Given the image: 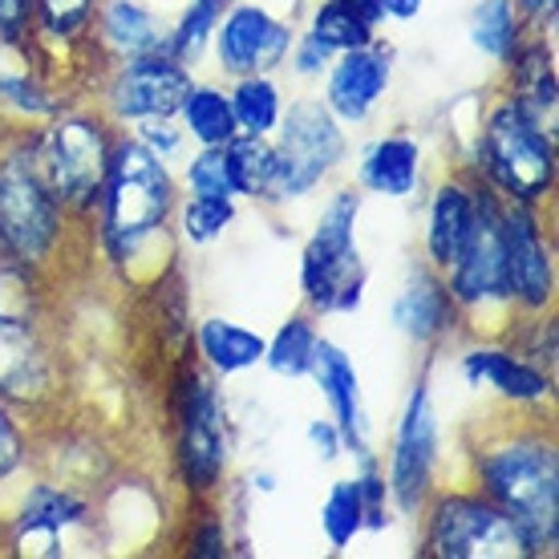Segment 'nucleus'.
<instances>
[{
  "label": "nucleus",
  "mask_w": 559,
  "mask_h": 559,
  "mask_svg": "<svg viewBox=\"0 0 559 559\" xmlns=\"http://www.w3.org/2000/svg\"><path fill=\"white\" fill-rule=\"evenodd\" d=\"M227 170H231V191L236 199H252L267 203L272 199V179H276V151L272 139H252V134H236L224 146Z\"/></svg>",
  "instance_id": "obj_32"
},
{
  "label": "nucleus",
  "mask_w": 559,
  "mask_h": 559,
  "mask_svg": "<svg viewBox=\"0 0 559 559\" xmlns=\"http://www.w3.org/2000/svg\"><path fill=\"white\" fill-rule=\"evenodd\" d=\"M170 430H175V471L191 499H215L231 466L227 406L219 378L199 357L179 365L170 385Z\"/></svg>",
  "instance_id": "obj_8"
},
{
  "label": "nucleus",
  "mask_w": 559,
  "mask_h": 559,
  "mask_svg": "<svg viewBox=\"0 0 559 559\" xmlns=\"http://www.w3.org/2000/svg\"><path fill=\"white\" fill-rule=\"evenodd\" d=\"M215 4H219V9H227V4H231V0H215Z\"/></svg>",
  "instance_id": "obj_49"
},
{
  "label": "nucleus",
  "mask_w": 559,
  "mask_h": 559,
  "mask_svg": "<svg viewBox=\"0 0 559 559\" xmlns=\"http://www.w3.org/2000/svg\"><path fill=\"white\" fill-rule=\"evenodd\" d=\"M321 535L333 556L349 551L365 535V503H361L357 475L336 478L333 487H329V495L321 499Z\"/></svg>",
  "instance_id": "obj_33"
},
{
  "label": "nucleus",
  "mask_w": 559,
  "mask_h": 559,
  "mask_svg": "<svg viewBox=\"0 0 559 559\" xmlns=\"http://www.w3.org/2000/svg\"><path fill=\"white\" fill-rule=\"evenodd\" d=\"M305 438H308V450L317 454V462H321V466H333V462L345 454V438H341V430H336V421L329 418V414L308 421Z\"/></svg>",
  "instance_id": "obj_44"
},
{
  "label": "nucleus",
  "mask_w": 559,
  "mask_h": 559,
  "mask_svg": "<svg viewBox=\"0 0 559 559\" xmlns=\"http://www.w3.org/2000/svg\"><path fill=\"white\" fill-rule=\"evenodd\" d=\"M33 130L37 127H13L0 134V260L53 280L82 224L45 179Z\"/></svg>",
  "instance_id": "obj_3"
},
{
  "label": "nucleus",
  "mask_w": 559,
  "mask_h": 559,
  "mask_svg": "<svg viewBox=\"0 0 559 559\" xmlns=\"http://www.w3.org/2000/svg\"><path fill=\"white\" fill-rule=\"evenodd\" d=\"M381 9H385V21H414L421 16L426 0H381Z\"/></svg>",
  "instance_id": "obj_46"
},
{
  "label": "nucleus",
  "mask_w": 559,
  "mask_h": 559,
  "mask_svg": "<svg viewBox=\"0 0 559 559\" xmlns=\"http://www.w3.org/2000/svg\"><path fill=\"white\" fill-rule=\"evenodd\" d=\"M98 4L102 0H37V16H33V53H37V49H57V53L85 49Z\"/></svg>",
  "instance_id": "obj_30"
},
{
  "label": "nucleus",
  "mask_w": 559,
  "mask_h": 559,
  "mask_svg": "<svg viewBox=\"0 0 559 559\" xmlns=\"http://www.w3.org/2000/svg\"><path fill=\"white\" fill-rule=\"evenodd\" d=\"M305 33H312V37H317L321 45H329L333 53H349V49L373 45L381 37V28L361 21L345 0H317V9H312V16H308Z\"/></svg>",
  "instance_id": "obj_36"
},
{
  "label": "nucleus",
  "mask_w": 559,
  "mask_h": 559,
  "mask_svg": "<svg viewBox=\"0 0 559 559\" xmlns=\"http://www.w3.org/2000/svg\"><path fill=\"white\" fill-rule=\"evenodd\" d=\"M478 182V179H475ZM503 199L478 182V219L466 248L442 272L447 288L459 305L462 333L503 336L515 321V296L507 272V239H503Z\"/></svg>",
  "instance_id": "obj_9"
},
{
  "label": "nucleus",
  "mask_w": 559,
  "mask_h": 559,
  "mask_svg": "<svg viewBox=\"0 0 559 559\" xmlns=\"http://www.w3.org/2000/svg\"><path fill=\"white\" fill-rule=\"evenodd\" d=\"M236 219H239V199L231 195H179V207H175L179 236L191 248H207L215 239H224Z\"/></svg>",
  "instance_id": "obj_35"
},
{
  "label": "nucleus",
  "mask_w": 559,
  "mask_h": 559,
  "mask_svg": "<svg viewBox=\"0 0 559 559\" xmlns=\"http://www.w3.org/2000/svg\"><path fill=\"white\" fill-rule=\"evenodd\" d=\"M527 33L532 28H527L515 0H478L466 16V37L475 45V53L495 61V66H507Z\"/></svg>",
  "instance_id": "obj_27"
},
{
  "label": "nucleus",
  "mask_w": 559,
  "mask_h": 559,
  "mask_svg": "<svg viewBox=\"0 0 559 559\" xmlns=\"http://www.w3.org/2000/svg\"><path fill=\"white\" fill-rule=\"evenodd\" d=\"M130 134H134L151 154H158L163 163L179 158L182 146H187V134H182L179 118H146V122H134Z\"/></svg>",
  "instance_id": "obj_42"
},
{
  "label": "nucleus",
  "mask_w": 559,
  "mask_h": 559,
  "mask_svg": "<svg viewBox=\"0 0 559 559\" xmlns=\"http://www.w3.org/2000/svg\"><path fill=\"white\" fill-rule=\"evenodd\" d=\"M478 219V182L466 170H450L447 179L430 191L426 207V239H421V260L438 272H447L462 255L466 239Z\"/></svg>",
  "instance_id": "obj_20"
},
{
  "label": "nucleus",
  "mask_w": 559,
  "mask_h": 559,
  "mask_svg": "<svg viewBox=\"0 0 559 559\" xmlns=\"http://www.w3.org/2000/svg\"><path fill=\"white\" fill-rule=\"evenodd\" d=\"M45 288L49 280L0 260V397L21 414H41L66 381Z\"/></svg>",
  "instance_id": "obj_4"
},
{
  "label": "nucleus",
  "mask_w": 559,
  "mask_h": 559,
  "mask_svg": "<svg viewBox=\"0 0 559 559\" xmlns=\"http://www.w3.org/2000/svg\"><path fill=\"white\" fill-rule=\"evenodd\" d=\"M333 49L329 45H321L312 33H296L293 49H288V70L300 78V82H321L324 73H329V66H333Z\"/></svg>",
  "instance_id": "obj_43"
},
{
  "label": "nucleus",
  "mask_w": 559,
  "mask_h": 559,
  "mask_svg": "<svg viewBox=\"0 0 559 559\" xmlns=\"http://www.w3.org/2000/svg\"><path fill=\"white\" fill-rule=\"evenodd\" d=\"M390 324L406 336L414 349L430 353V357L447 345L450 336H459L462 317H459L454 296H450V288H447V276H442L438 267L426 264V260H418V264L406 272L397 296H393Z\"/></svg>",
  "instance_id": "obj_19"
},
{
  "label": "nucleus",
  "mask_w": 559,
  "mask_h": 559,
  "mask_svg": "<svg viewBox=\"0 0 559 559\" xmlns=\"http://www.w3.org/2000/svg\"><path fill=\"white\" fill-rule=\"evenodd\" d=\"M224 9L215 0H187L182 13L167 25V49L175 61H182L187 70H195L199 61L211 53V37H215V25H219Z\"/></svg>",
  "instance_id": "obj_34"
},
{
  "label": "nucleus",
  "mask_w": 559,
  "mask_h": 559,
  "mask_svg": "<svg viewBox=\"0 0 559 559\" xmlns=\"http://www.w3.org/2000/svg\"><path fill=\"white\" fill-rule=\"evenodd\" d=\"M33 16L37 0H0V45L13 53H33Z\"/></svg>",
  "instance_id": "obj_41"
},
{
  "label": "nucleus",
  "mask_w": 559,
  "mask_h": 559,
  "mask_svg": "<svg viewBox=\"0 0 559 559\" xmlns=\"http://www.w3.org/2000/svg\"><path fill=\"white\" fill-rule=\"evenodd\" d=\"M272 151H276V179L267 203H296L321 191L333 179V170L345 167L349 134L321 102V94H296L284 102Z\"/></svg>",
  "instance_id": "obj_10"
},
{
  "label": "nucleus",
  "mask_w": 559,
  "mask_h": 559,
  "mask_svg": "<svg viewBox=\"0 0 559 559\" xmlns=\"http://www.w3.org/2000/svg\"><path fill=\"white\" fill-rule=\"evenodd\" d=\"M182 195H231V170H227L224 146H195V154L187 158L179 179Z\"/></svg>",
  "instance_id": "obj_38"
},
{
  "label": "nucleus",
  "mask_w": 559,
  "mask_h": 559,
  "mask_svg": "<svg viewBox=\"0 0 559 559\" xmlns=\"http://www.w3.org/2000/svg\"><path fill=\"white\" fill-rule=\"evenodd\" d=\"M459 373L471 390H487L511 409L539 414L556 406V373L527 361L503 336H483L475 345H466L459 353Z\"/></svg>",
  "instance_id": "obj_17"
},
{
  "label": "nucleus",
  "mask_w": 559,
  "mask_h": 559,
  "mask_svg": "<svg viewBox=\"0 0 559 559\" xmlns=\"http://www.w3.org/2000/svg\"><path fill=\"white\" fill-rule=\"evenodd\" d=\"M515 4H519V13H523V21H527V28H532V33H544V37H551L559 0H515Z\"/></svg>",
  "instance_id": "obj_45"
},
{
  "label": "nucleus",
  "mask_w": 559,
  "mask_h": 559,
  "mask_svg": "<svg viewBox=\"0 0 559 559\" xmlns=\"http://www.w3.org/2000/svg\"><path fill=\"white\" fill-rule=\"evenodd\" d=\"M321 82V102L333 110L336 122L341 127H365L393 90V49L378 37L373 45L336 53Z\"/></svg>",
  "instance_id": "obj_18"
},
{
  "label": "nucleus",
  "mask_w": 559,
  "mask_h": 559,
  "mask_svg": "<svg viewBox=\"0 0 559 559\" xmlns=\"http://www.w3.org/2000/svg\"><path fill=\"white\" fill-rule=\"evenodd\" d=\"M462 170L490 187L503 203L544 207L556 199L559 182L556 130L499 90V98H490L487 110L478 114Z\"/></svg>",
  "instance_id": "obj_5"
},
{
  "label": "nucleus",
  "mask_w": 559,
  "mask_h": 559,
  "mask_svg": "<svg viewBox=\"0 0 559 559\" xmlns=\"http://www.w3.org/2000/svg\"><path fill=\"white\" fill-rule=\"evenodd\" d=\"M321 317H312L308 308L293 312L280 324L276 333L267 336L264 345V365L284 381H305L317 361V345H321Z\"/></svg>",
  "instance_id": "obj_29"
},
{
  "label": "nucleus",
  "mask_w": 559,
  "mask_h": 559,
  "mask_svg": "<svg viewBox=\"0 0 559 559\" xmlns=\"http://www.w3.org/2000/svg\"><path fill=\"white\" fill-rule=\"evenodd\" d=\"M179 179L170 163L151 154L130 130H118L110 154V170L102 182L94 207V248L118 276L139 280L146 255L167 243L175 207H179Z\"/></svg>",
  "instance_id": "obj_2"
},
{
  "label": "nucleus",
  "mask_w": 559,
  "mask_h": 559,
  "mask_svg": "<svg viewBox=\"0 0 559 559\" xmlns=\"http://www.w3.org/2000/svg\"><path fill=\"white\" fill-rule=\"evenodd\" d=\"M345 4H349L361 21H369L373 28H385V9H381V0H345Z\"/></svg>",
  "instance_id": "obj_47"
},
{
  "label": "nucleus",
  "mask_w": 559,
  "mask_h": 559,
  "mask_svg": "<svg viewBox=\"0 0 559 559\" xmlns=\"http://www.w3.org/2000/svg\"><path fill=\"white\" fill-rule=\"evenodd\" d=\"M0 106L9 110L16 127H41L70 98L57 90L41 70H0Z\"/></svg>",
  "instance_id": "obj_31"
},
{
  "label": "nucleus",
  "mask_w": 559,
  "mask_h": 559,
  "mask_svg": "<svg viewBox=\"0 0 559 559\" xmlns=\"http://www.w3.org/2000/svg\"><path fill=\"white\" fill-rule=\"evenodd\" d=\"M94 499L73 483L41 478L21 495L16 511L9 515V547L16 556L57 559L70 551V539L94 527Z\"/></svg>",
  "instance_id": "obj_14"
},
{
  "label": "nucleus",
  "mask_w": 559,
  "mask_h": 559,
  "mask_svg": "<svg viewBox=\"0 0 559 559\" xmlns=\"http://www.w3.org/2000/svg\"><path fill=\"white\" fill-rule=\"evenodd\" d=\"M33 139H37V163H41L53 195L66 203V211L78 224H90L106 170H110L118 127L98 106L70 102L49 122L33 130Z\"/></svg>",
  "instance_id": "obj_7"
},
{
  "label": "nucleus",
  "mask_w": 559,
  "mask_h": 559,
  "mask_svg": "<svg viewBox=\"0 0 559 559\" xmlns=\"http://www.w3.org/2000/svg\"><path fill=\"white\" fill-rule=\"evenodd\" d=\"M308 378L317 381L324 406H329V418L336 421V430L345 438V454L361 459L373 450L369 442V418H365V397H361V373L353 357L336 341L321 336L317 345V361H312V373Z\"/></svg>",
  "instance_id": "obj_21"
},
{
  "label": "nucleus",
  "mask_w": 559,
  "mask_h": 559,
  "mask_svg": "<svg viewBox=\"0 0 559 559\" xmlns=\"http://www.w3.org/2000/svg\"><path fill=\"white\" fill-rule=\"evenodd\" d=\"M227 98H231V114H236L239 134L272 139L280 127V114H284L288 94H284V85L276 82V73H248V78H231Z\"/></svg>",
  "instance_id": "obj_28"
},
{
  "label": "nucleus",
  "mask_w": 559,
  "mask_h": 559,
  "mask_svg": "<svg viewBox=\"0 0 559 559\" xmlns=\"http://www.w3.org/2000/svg\"><path fill=\"white\" fill-rule=\"evenodd\" d=\"M296 33L293 21L276 16L260 0H231L215 25L211 37V53H215V70L231 78H248V73H280L288 61Z\"/></svg>",
  "instance_id": "obj_15"
},
{
  "label": "nucleus",
  "mask_w": 559,
  "mask_h": 559,
  "mask_svg": "<svg viewBox=\"0 0 559 559\" xmlns=\"http://www.w3.org/2000/svg\"><path fill=\"white\" fill-rule=\"evenodd\" d=\"M503 94L515 98L527 114H535L544 127H559V70H556V45L544 33H527L511 61L503 66Z\"/></svg>",
  "instance_id": "obj_24"
},
{
  "label": "nucleus",
  "mask_w": 559,
  "mask_h": 559,
  "mask_svg": "<svg viewBox=\"0 0 559 559\" xmlns=\"http://www.w3.org/2000/svg\"><path fill=\"white\" fill-rule=\"evenodd\" d=\"M252 487L260 490V495H272V490H276V475H267V471H260V475L252 478Z\"/></svg>",
  "instance_id": "obj_48"
},
{
  "label": "nucleus",
  "mask_w": 559,
  "mask_h": 559,
  "mask_svg": "<svg viewBox=\"0 0 559 559\" xmlns=\"http://www.w3.org/2000/svg\"><path fill=\"white\" fill-rule=\"evenodd\" d=\"M175 118H179L187 142H195V146H227L239 134L227 85H215V82L191 85Z\"/></svg>",
  "instance_id": "obj_26"
},
{
  "label": "nucleus",
  "mask_w": 559,
  "mask_h": 559,
  "mask_svg": "<svg viewBox=\"0 0 559 559\" xmlns=\"http://www.w3.org/2000/svg\"><path fill=\"white\" fill-rule=\"evenodd\" d=\"M191 345H195L199 365L219 381H227L255 369V365H264L267 336H260L248 324L227 321V317H203L195 324V333H191Z\"/></svg>",
  "instance_id": "obj_25"
},
{
  "label": "nucleus",
  "mask_w": 559,
  "mask_h": 559,
  "mask_svg": "<svg viewBox=\"0 0 559 559\" xmlns=\"http://www.w3.org/2000/svg\"><path fill=\"white\" fill-rule=\"evenodd\" d=\"M361 199L357 187L333 191L300 248V296L312 317H353L365 305L369 267L357 243Z\"/></svg>",
  "instance_id": "obj_6"
},
{
  "label": "nucleus",
  "mask_w": 559,
  "mask_h": 559,
  "mask_svg": "<svg viewBox=\"0 0 559 559\" xmlns=\"http://www.w3.org/2000/svg\"><path fill=\"white\" fill-rule=\"evenodd\" d=\"M191 503H195L199 511L187 519L182 551L191 559H227L231 556V539H227L224 511L215 507V499H191Z\"/></svg>",
  "instance_id": "obj_37"
},
{
  "label": "nucleus",
  "mask_w": 559,
  "mask_h": 559,
  "mask_svg": "<svg viewBox=\"0 0 559 559\" xmlns=\"http://www.w3.org/2000/svg\"><path fill=\"white\" fill-rule=\"evenodd\" d=\"M471 487L523 535L527 559L559 547V442L551 418H507L466 447Z\"/></svg>",
  "instance_id": "obj_1"
},
{
  "label": "nucleus",
  "mask_w": 559,
  "mask_h": 559,
  "mask_svg": "<svg viewBox=\"0 0 559 559\" xmlns=\"http://www.w3.org/2000/svg\"><path fill=\"white\" fill-rule=\"evenodd\" d=\"M418 519L426 559H527L519 527L475 487H438Z\"/></svg>",
  "instance_id": "obj_11"
},
{
  "label": "nucleus",
  "mask_w": 559,
  "mask_h": 559,
  "mask_svg": "<svg viewBox=\"0 0 559 559\" xmlns=\"http://www.w3.org/2000/svg\"><path fill=\"white\" fill-rule=\"evenodd\" d=\"M385 471V487H390L393 511L402 519H418L426 499L442 487L438 471H442V421L433 409L430 373H421L409 385L397 426H393L390 459L381 462Z\"/></svg>",
  "instance_id": "obj_12"
},
{
  "label": "nucleus",
  "mask_w": 559,
  "mask_h": 559,
  "mask_svg": "<svg viewBox=\"0 0 559 559\" xmlns=\"http://www.w3.org/2000/svg\"><path fill=\"white\" fill-rule=\"evenodd\" d=\"M361 466H357V487H361V503H365V532L378 535L385 527H393V499H390V487H385V471H381V459L369 450L361 454Z\"/></svg>",
  "instance_id": "obj_39"
},
{
  "label": "nucleus",
  "mask_w": 559,
  "mask_h": 559,
  "mask_svg": "<svg viewBox=\"0 0 559 559\" xmlns=\"http://www.w3.org/2000/svg\"><path fill=\"white\" fill-rule=\"evenodd\" d=\"M426 175L421 139L409 130H390L373 139L357 158V191L378 199H414Z\"/></svg>",
  "instance_id": "obj_23"
},
{
  "label": "nucleus",
  "mask_w": 559,
  "mask_h": 559,
  "mask_svg": "<svg viewBox=\"0 0 559 559\" xmlns=\"http://www.w3.org/2000/svg\"><path fill=\"white\" fill-rule=\"evenodd\" d=\"M167 45V16L146 0H102L94 25H90V45L94 53L114 66L127 57L154 53Z\"/></svg>",
  "instance_id": "obj_22"
},
{
  "label": "nucleus",
  "mask_w": 559,
  "mask_h": 559,
  "mask_svg": "<svg viewBox=\"0 0 559 559\" xmlns=\"http://www.w3.org/2000/svg\"><path fill=\"white\" fill-rule=\"evenodd\" d=\"M33 459V438H28L21 409L0 397V487H9Z\"/></svg>",
  "instance_id": "obj_40"
},
{
  "label": "nucleus",
  "mask_w": 559,
  "mask_h": 559,
  "mask_svg": "<svg viewBox=\"0 0 559 559\" xmlns=\"http://www.w3.org/2000/svg\"><path fill=\"white\" fill-rule=\"evenodd\" d=\"M503 239H507V272H511V296L515 312H551L559 293L556 272V236L544 219V207H503Z\"/></svg>",
  "instance_id": "obj_16"
},
{
  "label": "nucleus",
  "mask_w": 559,
  "mask_h": 559,
  "mask_svg": "<svg viewBox=\"0 0 559 559\" xmlns=\"http://www.w3.org/2000/svg\"><path fill=\"white\" fill-rule=\"evenodd\" d=\"M191 85H195V70L175 61L167 49H154V53L106 66L94 85V106L118 130H130L146 118H175Z\"/></svg>",
  "instance_id": "obj_13"
}]
</instances>
